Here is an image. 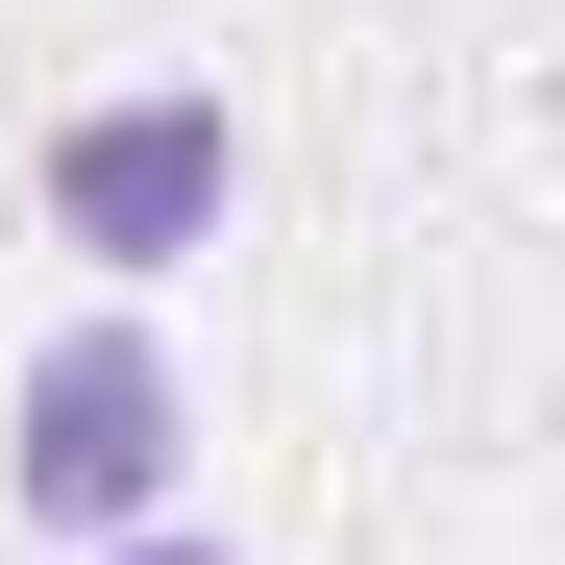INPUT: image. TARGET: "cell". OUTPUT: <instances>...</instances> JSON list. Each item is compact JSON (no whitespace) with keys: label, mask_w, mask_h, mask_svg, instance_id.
<instances>
[{"label":"cell","mask_w":565,"mask_h":565,"mask_svg":"<svg viewBox=\"0 0 565 565\" xmlns=\"http://www.w3.org/2000/svg\"><path fill=\"white\" fill-rule=\"evenodd\" d=\"M99 565H222V541H198V516H148V541H99Z\"/></svg>","instance_id":"3"},{"label":"cell","mask_w":565,"mask_h":565,"mask_svg":"<svg viewBox=\"0 0 565 565\" xmlns=\"http://www.w3.org/2000/svg\"><path fill=\"white\" fill-rule=\"evenodd\" d=\"M172 443H198L172 344L148 320H74V344H25V394H0V492H25L50 541H148L172 516Z\"/></svg>","instance_id":"1"},{"label":"cell","mask_w":565,"mask_h":565,"mask_svg":"<svg viewBox=\"0 0 565 565\" xmlns=\"http://www.w3.org/2000/svg\"><path fill=\"white\" fill-rule=\"evenodd\" d=\"M222 198H246V124L198 99V74L50 124V246H74V270H172V246H222Z\"/></svg>","instance_id":"2"}]
</instances>
